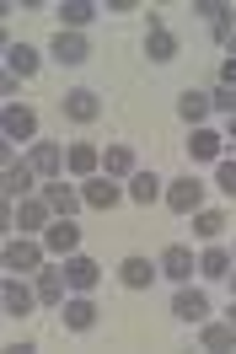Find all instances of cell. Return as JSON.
I'll return each instance as SVG.
<instances>
[{
    "label": "cell",
    "instance_id": "obj_26",
    "mask_svg": "<svg viewBox=\"0 0 236 354\" xmlns=\"http://www.w3.org/2000/svg\"><path fill=\"white\" fill-rule=\"evenodd\" d=\"M145 54L156 59V65H167L172 54H177V38H172L167 27H150V32H145Z\"/></svg>",
    "mask_w": 236,
    "mask_h": 354
},
{
    "label": "cell",
    "instance_id": "obj_22",
    "mask_svg": "<svg viewBox=\"0 0 236 354\" xmlns=\"http://www.w3.org/2000/svg\"><path fill=\"white\" fill-rule=\"evenodd\" d=\"M199 344H204V349H215V354L236 349V322H210V328L199 333Z\"/></svg>",
    "mask_w": 236,
    "mask_h": 354
},
{
    "label": "cell",
    "instance_id": "obj_36",
    "mask_svg": "<svg viewBox=\"0 0 236 354\" xmlns=\"http://www.w3.org/2000/svg\"><path fill=\"white\" fill-rule=\"evenodd\" d=\"M231 322H236V301H231Z\"/></svg>",
    "mask_w": 236,
    "mask_h": 354
},
{
    "label": "cell",
    "instance_id": "obj_23",
    "mask_svg": "<svg viewBox=\"0 0 236 354\" xmlns=\"http://www.w3.org/2000/svg\"><path fill=\"white\" fill-rule=\"evenodd\" d=\"M188 156H193V161H215V156H220V134L199 124V129L188 134Z\"/></svg>",
    "mask_w": 236,
    "mask_h": 354
},
{
    "label": "cell",
    "instance_id": "obj_9",
    "mask_svg": "<svg viewBox=\"0 0 236 354\" xmlns=\"http://www.w3.org/2000/svg\"><path fill=\"white\" fill-rule=\"evenodd\" d=\"M0 301H6V311H11V317H27L33 306H43V301H38V290H27L17 274H11L6 285H0Z\"/></svg>",
    "mask_w": 236,
    "mask_h": 354
},
{
    "label": "cell",
    "instance_id": "obj_31",
    "mask_svg": "<svg viewBox=\"0 0 236 354\" xmlns=\"http://www.w3.org/2000/svg\"><path fill=\"white\" fill-rule=\"evenodd\" d=\"M210 102H215L220 113H231V118H236V86H220V91L210 97Z\"/></svg>",
    "mask_w": 236,
    "mask_h": 354
},
{
    "label": "cell",
    "instance_id": "obj_11",
    "mask_svg": "<svg viewBox=\"0 0 236 354\" xmlns=\"http://www.w3.org/2000/svg\"><path fill=\"white\" fill-rule=\"evenodd\" d=\"M43 236H48V247H54L60 258H70V252L81 247V225H75V221H64V215H54V221H48V231H43Z\"/></svg>",
    "mask_w": 236,
    "mask_h": 354
},
{
    "label": "cell",
    "instance_id": "obj_12",
    "mask_svg": "<svg viewBox=\"0 0 236 354\" xmlns=\"http://www.w3.org/2000/svg\"><path fill=\"white\" fill-rule=\"evenodd\" d=\"M11 221H17L21 231H48L54 209H48V199H21L17 209H11Z\"/></svg>",
    "mask_w": 236,
    "mask_h": 354
},
{
    "label": "cell",
    "instance_id": "obj_15",
    "mask_svg": "<svg viewBox=\"0 0 236 354\" xmlns=\"http://www.w3.org/2000/svg\"><path fill=\"white\" fill-rule=\"evenodd\" d=\"M0 124H6V140H33V134H38V113H33V108H17V102H11Z\"/></svg>",
    "mask_w": 236,
    "mask_h": 354
},
{
    "label": "cell",
    "instance_id": "obj_4",
    "mask_svg": "<svg viewBox=\"0 0 236 354\" xmlns=\"http://www.w3.org/2000/svg\"><path fill=\"white\" fill-rule=\"evenodd\" d=\"M167 204L177 209V215H193V209L204 204V183H199V177H177V183L167 188Z\"/></svg>",
    "mask_w": 236,
    "mask_h": 354
},
{
    "label": "cell",
    "instance_id": "obj_32",
    "mask_svg": "<svg viewBox=\"0 0 236 354\" xmlns=\"http://www.w3.org/2000/svg\"><path fill=\"white\" fill-rule=\"evenodd\" d=\"M220 194L236 199V161H220Z\"/></svg>",
    "mask_w": 236,
    "mask_h": 354
},
{
    "label": "cell",
    "instance_id": "obj_30",
    "mask_svg": "<svg viewBox=\"0 0 236 354\" xmlns=\"http://www.w3.org/2000/svg\"><path fill=\"white\" fill-rule=\"evenodd\" d=\"M193 231H199L204 242H215V236L226 231V215H220V209H193Z\"/></svg>",
    "mask_w": 236,
    "mask_h": 354
},
{
    "label": "cell",
    "instance_id": "obj_17",
    "mask_svg": "<svg viewBox=\"0 0 236 354\" xmlns=\"http://www.w3.org/2000/svg\"><path fill=\"white\" fill-rule=\"evenodd\" d=\"M118 279H124L129 290H150L156 285V263H150V258H124V263H118Z\"/></svg>",
    "mask_w": 236,
    "mask_h": 354
},
{
    "label": "cell",
    "instance_id": "obj_24",
    "mask_svg": "<svg viewBox=\"0 0 236 354\" xmlns=\"http://www.w3.org/2000/svg\"><path fill=\"white\" fill-rule=\"evenodd\" d=\"M199 274H204V279H226V274H231V252H226V247H204V252H199Z\"/></svg>",
    "mask_w": 236,
    "mask_h": 354
},
{
    "label": "cell",
    "instance_id": "obj_34",
    "mask_svg": "<svg viewBox=\"0 0 236 354\" xmlns=\"http://www.w3.org/2000/svg\"><path fill=\"white\" fill-rule=\"evenodd\" d=\"M226 140H231V151H236V118H231V129H226Z\"/></svg>",
    "mask_w": 236,
    "mask_h": 354
},
{
    "label": "cell",
    "instance_id": "obj_33",
    "mask_svg": "<svg viewBox=\"0 0 236 354\" xmlns=\"http://www.w3.org/2000/svg\"><path fill=\"white\" fill-rule=\"evenodd\" d=\"M220 81H226V86H236V54L226 59V65H220Z\"/></svg>",
    "mask_w": 236,
    "mask_h": 354
},
{
    "label": "cell",
    "instance_id": "obj_2",
    "mask_svg": "<svg viewBox=\"0 0 236 354\" xmlns=\"http://www.w3.org/2000/svg\"><path fill=\"white\" fill-rule=\"evenodd\" d=\"M60 108H64V118H75V124H91V118L102 113V97H97L91 86H75V91H64Z\"/></svg>",
    "mask_w": 236,
    "mask_h": 354
},
{
    "label": "cell",
    "instance_id": "obj_13",
    "mask_svg": "<svg viewBox=\"0 0 236 354\" xmlns=\"http://www.w3.org/2000/svg\"><path fill=\"white\" fill-rule=\"evenodd\" d=\"M64 279H70V290H91L97 285V279H102V268L91 263V258H81V252H70V258H64Z\"/></svg>",
    "mask_w": 236,
    "mask_h": 354
},
{
    "label": "cell",
    "instance_id": "obj_29",
    "mask_svg": "<svg viewBox=\"0 0 236 354\" xmlns=\"http://www.w3.org/2000/svg\"><path fill=\"white\" fill-rule=\"evenodd\" d=\"M129 199H134V204H156V199H161L156 172H134V177H129Z\"/></svg>",
    "mask_w": 236,
    "mask_h": 354
},
{
    "label": "cell",
    "instance_id": "obj_16",
    "mask_svg": "<svg viewBox=\"0 0 236 354\" xmlns=\"http://www.w3.org/2000/svg\"><path fill=\"white\" fill-rule=\"evenodd\" d=\"M6 268H11V274H33V268H43L38 242H11V247H6Z\"/></svg>",
    "mask_w": 236,
    "mask_h": 354
},
{
    "label": "cell",
    "instance_id": "obj_25",
    "mask_svg": "<svg viewBox=\"0 0 236 354\" xmlns=\"http://www.w3.org/2000/svg\"><path fill=\"white\" fill-rule=\"evenodd\" d=\"M210 97H204V91H183V97H177V113H183V118H188L193 129H199V124H204V118H210Z\"/></svg>",
    "mask_w": 236,
    "mask_h": 354
},
{
    "label": "cell",
    "instance_id": "obj_10",
    "mask_svg": "<svg viewBox=\"0 0 236 354\" xmlns=\"http://www.w3.org/2000/svg\"><path fill=\"white\" fill-rule=\"evenodd\" d=\"M48 54H54V65H86L91 44H86L81 32H64V27H60V38H54V48H48Z\"/></svg>",
    "mask_w": 236,
    "mask_h": 354
},
{
    "label": "cell",
    "instance_id": "obj_18",
    "mask_svg": "<svg viewBox=\"0 0 236 354\" xmlns=\"http://www.w3.org/2000/svg\"><path fill=\"white\" fill-rule=\"evenodd\" d=\"M33 177H38V172H33L27 161H21V167H17V161H6V204L27 199V194H33Z\"/></svg>",
    "mask_w": 236,
    "mask_h": 354
},
{
    "label": "cell",
    "instance_id": "obj_14",
    "mask_svg": "<svg viewBox=\"0 0 236 354\" xmlns=\"http://www.w3.org/2000/svg\"><path fill=\"white\" fill-rule=\"evenodd\" d=\"M193 268H199V258H193L188 247H167V252H161V274H167V279H177V285H188Z\"/></svg>",
    "mask_w": 236,
    "mask_h": 354
},
{
    "label": "cell",
    "instance_id": "obj_37",
    "mask_svg": "<svg viewBox=\"0 0 236 354\" xmlns=\"http://www.w3.org/2000/svg\"><path fill=\"white\" fill-rule=\"evenodd\" d=\"M231 290H236V279H231Z\"/></svg>",
    "mask_w": 236,
    "mask_h": 354
},
{
    "label": "cell",
    "instance_id": "obj_27",
    "mask_svg": "<svg viewBox=\"0 0 236 354\" xmlns=\"http://www.w3.org/2000/svg\"><path fill=\"white\" fill-rule=\"evenodd\" d=\"M102 172L107 177H129L134 172V151H129V145H107L102 151Z\"/></svg>",
    "mask_w": 236,
    "mask_h": 354
},
{
    "label": "cell",
    "instance_id": "obj_7",
    "mask_svg": "<svg viewBox=\"0 0 236 354\" xmlns=\"http://www.w3.org/2000/svg\"><path fill=\"white\" fill-rule=\"evenodd\" d=\"M64 285H70V279H64V263H43L38 268V301L43 306H64Z\"/></svg>",
    "mask_w": 236,
    "mask_h": 354
},
{
    "label": "cell",
    "instance_id": "obj_8",
    "mask_svg": "<svg viewBox=\"0 0 236 354\" xmlns=\"http://www.w3.org/2000/svg\"><path fill=\"white\" fill-rule=\"evenodd\" d=\"M172 311H177L183 322H204V317H210V295L193 290V285H183L177 295H172Z\"/></svg>",
    "mask_w": 236,
    "mask_h": 354
},
{
    "label": "cell",
    "instance_id": "obj_3",
    "mask_svg": "<svg viewBox=\"0 0 236 354\" xmlns=\"http://www.w3.org/2000/svg\"><path fill=\"white\" fill-rule=\"evenodd\" d=\"M43 199H48V209H54V215H64V221H70V215H75V209L86 204L81 194L64 183V177H48V183H43Z\"/></svg>",
    "mask_w": 236,
    "mask_h": 354
},
{
    "label": "cell",
    "instance_id": "obj_5",
    "mask_svg": "<svg viewBox=\"0 0 236 354\" xmlns=\"http://www.w3.org/2000/svg\"><path fill=\"white\" fill-rule=\"evenodd\" d=\"M64 328L70 333H91L97 328V301H91V295H81V290H75V301H64Z\"/></svg>",
    "mask_w": 236,
    "mask_h": 354
},
{
    "label": "cell",
    "instance_id": "obj_21",
    "mask_svg": "<svg viewBox=\"0 0 236 354\" xmlns=\"http://www.w3.org/2000/svg\"><path fill=\"white\" fill-rule=\"evenodd\" d=\"M6 75H38V48L11 44L6 48Z\"/></svg>",
    "mask_w": 236,
    "mask_h": 354
},
{
    "label": "cell",
    "instance_id": "obj_1",
    "mask_svg": "<svg viewBox=\"0 0 236 354\" xmlns=\"http://www.w3.org/2000/svg\"><path fill=\"white\" fill-rule=\"evenodd\" d=\"M193 11H199V17L210 22V32L220 38V44H226V38L236 32V6H226V0H199Z\"/></svg>",
    "mask_w": 236,
    "mask_h": 354
},
{
    "label": "cell",
    "instance_id": "obj_28",
    "mask_svg": "<svg viewBox=\"0 0 236 354\" xmlns=\"http://www.w3.org/2000/svg\"><path fill=\"white\" fill-rule=\"evenodd\" d=\"M91 17H97V6H91V0H64V6H60V22H64V32L86 27Z\"/></svg>",
    "mask_w": 236,
    "mask_h": 354
},
{
    "label": "cell",
    "instance_id": "obj_20",
    "mask_svg": "<svg viewBox=\"0 0 236 354\" xmlns=\"http://www.w3.org/2000/svg\"><path fill=\"white\" fill-rule=\"evenodd\" d=\"M64 167H70L75 177H91L97 167H102V156H97V145H86V140H81V145H70V151H64Z\"/></svg>",
    "mask_w": 236,
    "mask_h": 354
},
{
    "label": "cell",
    "instance_id": "obj_35",
    "mask_svg": "<svg viewBox=\"0 0 236 354\" xmlns=\"http://www.w3.org/2000/svg\"><path fill=\"white\" fill-rule=\"evenodd\" d=\"M226 44H231V48H236V32H231V38H226Z\"/></svg>",
    "mask_w": 236,
    "mask_h": 354
},
{
    "label": "cell",
    "instance_id": "obj_6",
    "mask_svg": "<svg viewBox=\"0 0 236 354\" xmlns=\"http://www.w3.org/2000/svg\"><path fill=\"white\" fill-rule=\"evenodd\" d=\"M27 167L48 183V177H60V167H64V151L60 145H48V140H33V151H27Z\"/></svg>",
    "mask_w": 236,
    "mask_h": 354
},
{
    "label": "cell",
    "instance_id": "obj_19",
    "mask_svg": "<svg viewBox=\"0 0 236 354\" xmlns=\"http://www.w3.org/2000/svg\"><path fill=\"white\" fill-rule=\"evenodd\" d=\"M81 199L91 204V209H113V204H118V188H113V177H86Z\"/></svg>",
    "mask_w": 236,
    "mask_h": 354
}]
</instances>
